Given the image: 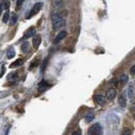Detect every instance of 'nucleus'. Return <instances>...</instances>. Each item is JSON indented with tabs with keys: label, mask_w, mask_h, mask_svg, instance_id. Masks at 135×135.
Wrapping results in <instances>:
<instances>
[{
	"label": "nucleus",
	"mask_w": 135,
	"mask_h": 135,
	"mask_svg": "<svg viewBox=\"0 0 135 135\" xmlns=\"http://www.w3.org/2000/svg\"><path fill=\"white\" fill-rule=\"evenodd\" d=\"M52 21L53 25V29L55 31L64 27L66 25V21L64 18L59 13H56V14H53L52 15Z\"/></svg>",
	"instance_id": "nucleus-1"
},
{
	"label": "nucleus",
	"mask_w": 135,
	"mask_h": 135,
	"mask_svg": "<svg viewBox=\"0 0 135 135\" xmlns=\"http://www.w3.org/2000/svg\"><path fill=\"white\" fill-rule=\"evenodd\" d=\"M88 135H102V127L99 123H95L90 127L88 130Z\"/></svg>",
	"instance_id": "nucleus-2"
},
{
	"label": "nucleus",
	"mask_w": 135,
	"mask_h": 135,
	"mask_svg": "<svg viewBox=\"0 0 135 135\" xmlns=\"http://www.w3.org/2000/svg\"><path fill=\"white\" fill-rule=\"evenodd\" d=\"M42 7H43V3H41V2L36 3L35 4H34V6L32 7V8L31 9V11H30L29 15L27 16V19H30L31 17L36 15L37 13L41 9Z\"/></svg>",
	"instance_id": "nucleus-3"
},
{
	"label": "nucleus",
	"mask_w": 135,
	"mask_h": 135,
	"mask_svg": "<svg viewBox=\"0 0 135 135\" xmlns=\"http://www.w3.org/2000/svg\"><path fill=\"white\" fill-rule=\"evenodd\" d=\"M41 42V36L40 35H36L34 36L33 40H32V44H33V47L36 50L38 49V47L40 46Z\"/></svg>",
	"instance_id": "nucleus-4"
},
{
	"label": "nucleus",
	"mask_w": 135,
	"mask_h": 135,
	"mask_svg": "<svg viewBox=\"0 0 135 135\" xmlns=\"http://www.w3.org/2000/svg\"><path fill=\"white\" fill-rule=\"evenodd\" d=\"M117 95V91L114 88H111L107 91V94H105V97L108 100H112L115 98V96Z\"/></svg>",
	"instance_id": "nucleus-5"
},
{
	"label": "nucleus",
	"mask_w": 135,
	"mask_h": 135,
	"mask_svg": "<svg viewBox=\"0 0 135 135\" xmlns=\"http://www.w3.org/2000/svg\"><path fill=\"white\" fill-rule=\"evenodd\" d=\"M66 36H67V32L65 31H60L59 32L57 35V36L55 37V39H54V41H53V43L54 44H57L58 42H60L63 38H65L66 37Z\"/></svg>",
	"instance_id": "nucleus-6"
},
{
	"label": "nucleus",
	"mask_w": 135,
	"mask_h": 135,
	"mask_svg": "<svg viewBox=\"0 0 135 135\" xmlns=\"http://www.w3.org/2000/svg\"><path fill=\"white\" fill-rule=\"evenodd\" d=\"M35 32H36V29L35 27H31L29 28L26 31H25V33L24 34L23 36V39H28V38L31 37V36H34V35H35Z\"/></svg>",
	"instance_id": "nucleus-7"
},
{
	"label": "nucleus",
	"mask_w": 135,
	"mask_h": 135,
	"mask_svg": "<svg viewBox=\"0 0 135 135\" xmlns=\"http://www.w3.org/2000/svg\"><path fill=\"white\" fill-rule=\"evenodd\" d=\"M94 100L98 105H103L105 103V97L103 95H94Z\"/></svg>",
	"instance_id": "nucleus-8"
},
{
	"label": "nucleus",
	"mask_w": 135,
	"mask_h": 135,
	"mask_svg": "<svg viewBox=\"0 0 135 135\" xmlns=\"http://www.w3.org/2000/svg\"><path fill=\"white\" fill-rule=\"evenodd\" d=\"M118 103H119L121 107H123V108L126 107V105H127V99H126L124 94H121V95L119 96V98H118Z\"/></svg>",
	"instance_id": "nucleus-9"
},
{
	"label": "nucleus",
	"mask_w": 135,
	"mask_h": 135,
	"mask_svg": "<svg viewBox=\"0 0 135 135\" xmlns=\"http://www.w3.org/2000/svg\"><path fill=\"white\" fill-rule=\"evenodd\" d=\"M52 5H53V7L57 8H61L64 6V3H63L62 0H53Z\"/></svg>",
	"instance_id": "nucleus-10"
},
{
	"label": "nucleus",
	"mask_w": 135,
	"mask_h": 135,
	"mask_svg": "<svg viewBox=\"0 0 135 135\" xmlns=\"http://www.w3.org/2000/svg\"><path fill=\"white\" fill-rule=\"evenodd\" d=\"M22 63H23V59L22 58H19V59H17V60H15L14 62L11 63L10 68H11V69H14V68H18V67L22 65Z\"/></svg>",
	"instance_id": "nucleus-11"
},
{
	"label": "nucleus",
	"mask_w": 135,
	"mask_h": 135,
	"mask_svg": "<svg viewBox=\"0 0 135 135\" xmlns=\"http://www.w3.org/2000/svg\"><path fill=\"white\" fill-rule=\"evenodd\" d=\"M15 56V49L14 48H12L10 47L9 49L8 50V52H7V57L8 59H11L13 58Z\"/></svg>",
	"instance_id": "nucleus-12"
},
{
	"label": "nucleus",
	"mask_w": 135,
	"mask_h": 135,
	"mask_svg": "<svg viewBox=\"0 0 135 135\" xmlns=\"http://www.w3.org/2000/svg\"><path fill=\"white\" fill-rule=\"evenodd\" d=\"M29 48H30V44L28 41H25L21 45V50H22L23 52H27Z\"/></svg>",
	"instance_id": "nucleus-13"
},
{
	"label": "nucleus",
	"mask_w": 135,
	"mask_h": 135,
	"mask_svg": "<svg viewBox=\"0 0 135 135\" xmlns=\"http://www.w3.org/2000/svg\"><path fill=\"white\" fill-rule=\"evenodd\" d=\"M128 96L130 100H132L134 96V91H133V89L132 88V86H129L128 90Z\"/></svg>",
	"instance_id": "nucleus-14"
},
{
	"label": "nucleus",
	"mask_w": 135,
	"mask_h": 135,
	"mask_svg": "<svg viewBox=\"0 0 135 135\" xmlns=\"http://www.w3.org/2000/svg\"><path fill=\"white\" fill-rule=\"evenodd\" d=\"M47 85L48 84H46L44 80H42V81L40 83V87H39V90L40 91H43L46 89H47Z\"/></svg>",
	"instance_id": "nucleus-15"
},
{
	"label": "nucleus",
	"mask_w": 135,
	"mask_h": 135,
	"mask_svg": "<svg viewBox=\"0 0 135 135\" xmlns=\"http://www.w3.org/2000/svg\"><path fill=\"white\" fill-rule=\"evenodd\" d=\"M10 6V3L9 1H7L5 0L4 2H3L2 3V10H8V8Z\"/></svg>",
	"instance_id": "nucleus-16"
},
{
	"label": "nucleus",
	"mask_w": 135,
	"mask_h": 135,
	"mask_svg": "<svg viewBox=\"0 0 135 135\" xmlns=\"http://www.w3.org/2000/svg\"><path fill=\"white\" fill-rule=\"evenodd\" d=\"M8 20H9V12L7 10L5 13H4V15H3V22L7 23Z\"/></svg>",
	"instance_id": "nucleus-17"
},
{
	"label": "nucleus",
	"mask_w": 135,
	"mask_h": 135,
	"mask_svg": "<svg viewBox=\"0 0 135 135\" xmlns=\"http://www.w3.org/2000/svg\"><path fill=\"white\" fill-rule=\"evenodd\" d=\"M17 15L15 14H13L12 16L10 17V25H14L15 23H16V21H17Z\"/></svg>",
	"instance_id": "nucleus-18"
},
{
	"label": "nucleus",
	"mask_w": 135,
	"mask_h": 135,
	"mask_svg": "<svg viewBox=\"0 0 135 135\" xmlns=\"http://www.w3.org/2000/svg\"><path fill=\"white\" fill-rule=\"evenodd\" d=\"M121 135H131V130L128 128H125L121 133Z\"/></svg>",
	"instance_id": "nucleus-19"
},
{
	"label": "nucleus",
	"mask_w": 135,
	"mask_h": 135,
	"mask_svg": "<svg viewBox=\"0 0 135 135\" xmlns=\"http://www.w3.org/2000/svg\"><path fill=\"white\" fill-rule=\"evenodd\" d=\"M121 81L122 82V83H126V82H128V77L127 76L126 74H122V76H121Z\"/></svg>",
	"instance_id": "nucleus-20"
},
{
	"label": "nucleus",
	"mask_w": 135,
	"mask_h": 135,
	"mask_svg": "<svg viewBox=\"0 0 135 135\" xmlns=\"http://www.w3.org/2000/svg\"><path fill=\"white\" fill-rule=\"evenodd\" d=\"M93 119H94V115L93 114H88V115L85 117V120L89 122H91Z\"/></svg>",
	"instance_id": "nucleus-21"
},
{
	"label": "nucleus",
	"mask_w": 135,
	"mask_h": 135,
	"mask_svg": "<svg viewBox=\"0 0 135 135\" xmlns=\"http://www.w3.org/2000/svg\"><path fill=\"white\" fill-rule=\"evenodd\" d=\"M17 78V74L16 73H12V74H10L9 75H8V79H9V80H14V79H15Z\"/></svg>",
	"instance_id": "nucleus-22"
},
{
	"label": "nucleus",
	"mask_w": 135,
	"mask_h": 135,
	"mask_svg": "<svg viewBox=\"0 0 135 135\" xmlns=\"http://www.w3.org/2000/svg\"><path fill=\"white\" fill-rule=\"evenodd\" d=\"M130 74L132 75H135V64L133 65L130 69Z\"/></svg>",
	"instance_id": "nucleus-23"
},
{
	"label": "nucleus",
	"mask_w": 135,
	"mask_h": 135,
	"mask_svg": "<svg viewBox=\"0 0 135 135\" xmlns=\"http://www.w3.org/2000/svg\"><path fill=\"white\" fill-rule=\"evenodd\" d=\"M24 2H25V0H17V6H18V7L21 6Z\"/></svg>",
	"instance_id": "nucleus-24"
},
{
	"label": "nucleus",
	"mask_w": 135,
	"mask_h": 135,
	"mask_svg": "<svg viewBox=\"0 0 135 135\" xmlns=\"http://www.w3.org/2000/svg\"><path fill=\"white\" fill-rule=\"evenodd\" d=\"M4 70H5V69H4V65H2V70H1V74H0V76H1V77H3V74H4Z\"/></svg>",
	"instance_id": "nucleus-25"
},
{
	"label": "nucleus",
	"mask_w": 135,
	"mask_h": 135,
	"mask_svg": "<svg viewBox=\"0 0 135 135\" xmlns=\"http://www.w3.org/2000/svg\"><path fill=\"white\" fill-rule=\"evenodd\" d=\"M72 135H81V133H79V132H74Z\"/></svg>",
	"instance_id": "nucleus-26"
}]
</instances>
